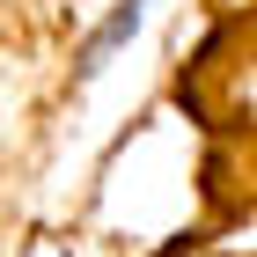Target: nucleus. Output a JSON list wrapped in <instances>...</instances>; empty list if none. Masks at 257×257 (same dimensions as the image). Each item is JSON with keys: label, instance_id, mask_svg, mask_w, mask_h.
Segmentation results:
<instances>
[{"label": "nucleus", "instance_id": "1", "mask_svg": "<svg viewBox=\"0 0 257 257\" xmlns=\"http://www.w3.org/2000/svg\"><path fill=\"white\" fill-rule=\"evenodd\" d=\"M140 15H147V0H118V15L103 22L96 37H88V52H81V74H96V66L110 59V52H118V44L133 37V30H140Z\"/></svg>", "mask_w": 257, "mask_h": 257}]
</instances>
